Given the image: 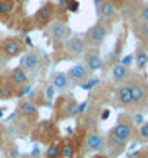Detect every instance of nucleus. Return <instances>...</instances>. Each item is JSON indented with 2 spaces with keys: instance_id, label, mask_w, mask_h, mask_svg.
Returning <instances> with one entry per match:
<instances>
[{
  "instance_id": "412c9836",
  "label": "nucleus",
  "mask_w": 148,
  "mask_h": 158,
  "mask_svg": "<svg viewBox=\"0 0 148 158\" xmlns=\"http://www.w3.org/2000/svg\"><path fill=\"white\" fill-rule=\"evenodd\" d=\"M7 80H8V82H10L12 85H14L15 88H20V87H23V85L28 83V73L18 65V67L12 68V70L8 72Z\"/></svg>"
},
{
  "instance_id": "4be33fe9",
  "label": "nucleus",
  "mask_w": 148,
  "mask_h": 158,
  "mask_svg": "<svg viewBox=\"0 0 148 158\" xmlns=\"http://www.w3.org/2000/svg\"><path fill=\"white\" fill-rule=\"evenodd\" d=\"M55 90H70V88H73V85H72L68 75H67V72H53L52 75H50V82Z\"/></svg>"
},
{
  "instance_id": "dca6fc26",
  "label": "nucleus",
  "mask_w": 148,
  "mask_h": 158,
  "mask_svg": "<svg viewBox=\"0 0 148 158\" xmlns=\"http://www.w3.org/2000/svg\"><path fill=\"white\" fill-rule=\"evenodd\" d=\"M95 10H97V17H98V20H103V22H110V23H112L113 20L117 19L118 7L112 2V0H103V2H101Z\"/></svg>"
},
{
  "instance_id": "49530a36",
  "label": "nucleus",
  "mask_w": 148,
  "mask_h": 158,
  "mask_svg": "<svg viewBox=\"0 0 148 158\" xmlns=\"http://www.w3.org/2000/svg\"><path fill=\"white\" fill-rule=\"evenodd\" d=\"M145 112H148V102H146V105H145Z\"/></svg>"
},
{
  "instance_id": "f8f14e48",
  "label": "nucleus",
  "mask_w": 148,
  "mask_h": 158,
  "mask_svg": "<svg viewBox=\"0 0 148 158\" xmlns=\"http://www.w3.org/2000/svg\"><path fill=\"white\" fill-rule=\"evenodd\" d=\"M83 65H85L92 73L98 70H103L105 67V60L101 58L100 48H93V47H88L85 55H83Z\"/></svg>"
},
{
  "instance_id": "9d476101",
  "label": "nucleus",
  "mask_w": 148,
  "mask_h": 158,
  "mask_svg": "<svg viewBox=\"0 0 148 158\" xmlns=\"http://www.w3.org/2000/svg\"><path fill=\"white\" fill-rule=\"evenodd\" d=\"M20 67L23 68L27 73H37L42 67H43V57L37 48H30L22 53L20 58Z\"/></svg>"
},
{
  "instance_id": "f3484780",
  "label": "nucleus",
  "mask_w": 148,
  "mask_h": 158,
  "mask_svg": "<svg viewBox=\"0 0 148 158\" xmlns=\"http://www.w3.org/2000/svg\"><path fill=\"white\" fill-rule=\"evenodd\" d=\"M17 113L22 118H30V120H37L39 118V105L33 100H28V98H22L18 102V106H17Z\"/></svg>"
},
{
  "instance_id": "b1692460",
  "label": "nucleus",
  "mask_w": 148,
  "mask_h": 158,
  "mask_svg": "<svg viewBox=\"0 0 148 158\" xmlns=\"http://www.w3.org/2000/svg\"><path fill=\"white\" fill-rule=\"evenodd\" d=\"M15 90L17 88L8 80H2V83H0V100L7 102V100L15 98Z\"/></svg>"
},
{
  "instance_id": "79ce46f5",
  "label": "nucleus",
  "mask_w": 148,
  "mask_h": 158,
  "mask_svg": "<svg viewBox=\"0 0 148 158\" xmlns=\"http://www.w3.org/2000/svg\"><path fill=\"white\" fill-rule=\"evenodd\" d=\"M18 158H35V156H33L32 153H25V155H20Z\"/></svg>"
},
{
  "instance_id": "7c9ffc66",
  "label": "nucleus",
  "mask_w": 148,
  "mask_h": 158,
  "mask_svg": "<svg viewBox=\"0 0 148 158\" xmlns=\"http://www.w3.org/2000/svg\"><path fill=\"white\" fill-rule=\"evenodd\" d=\"M135 15H137L140 20L148 23V3H143L140 8H137V10H135Z\"/></svg>"
},
{
  "instance_id": "de8ad7c7",
  "label": "nucleus",
  "mask_w": 148,
  "mask_h": 158,
  "mask_svg": "<svg viewBox=\"0 0 148 158\" xmlns=\"http://www.w3.org/2000/svg\"><path fill=\"white\" fill-rule=\"evenodd\" d=\"M77 158H87V156H82V155H80V156H77Z\"/></svg>"
},
{
  "instance_id": "ea45409f",
  "label": "nucleus",
  "mask_w": 148,
  "mask_h": 158,
  "mask_svg": "<svg viewBox=\"0 0 148 158\" xmlns=\"http://www.w3.org/2000/svg\"><path fill=\"white\" fill-rule=\"evenodd\" d=\"M92 158H110V156L107 155V153H95Z\"/></svg>"
},
{
  "instance_id": "393cba45",
  "label": "nucleus",
  "mask_w": 148,
  "mask_h": 158,
  "mask_svg": "<svg viewBox=\"0 0 148 158\" xmlns=\"http://www.w3.org/2000/svg\"><path fill=\"white\" fill-rule=\"evenodd\" d=\"M15 0H0V19H8L15 12Z\"/></svg>"
},
{
  "instance_id": "423d86ee",
  "label": "nucleus",
  "mask_w": 148,
  "mask_h": 158,
  "mask_svg": "<svg viewBox=\"0 0 148 158\" xmlns=\"http://www.w3.org/2000/svg\"><path fill=\"white\" fill-rule=\"evenodd\" d=\"M77 106L78 102L73 95H62L55 102V112H57L58 120H67V118L77 117Z\"/></svg>"
},
{
  "instance_id": "a19ab883",
  "label": "nucleus",
  "mask_w": 148,
  "mask_h": 158,
  "mask_svg": "<svg viewBox=\"0 0 148 158\" xmlns=\"http://www.w3.org/2000/svg\"><path fill=\"white\" fill-rule=\"evenodd\" d=\"M142 0H125V5L128 3V5H137V3H140Z\"/></svg>"
},
{
  "instance_id": "2f4dec72",
  "label": "nucleus",
  "mask_w": 148,
  "mask_h": 158,
  "mask_svg": "<svg viewBox=\"0 0 148 158\" xmlns=\"http://www.w3.org/2000/svg\"><path fill=\"white\" fill-rule=\"evenodd\" d=\"M30 90H32V87L28 83L23 85V87H20V88H17L15 90V98H20V100H22V98H25L28 93H30Z\"/></svg>"
},
{
  "instance_id": "cd10ccee",
  "label": "nucleus",
  "mask_w": 148,
  "mask_h": 158,
  "mask_svg": "<svg viewBox=\"0 0 148 158\" xmlns=\"http://www.w3.org/2000/svg\"><path fill=\"white\" fill-rule=\"evenodd\" d=\"M100 82H101V80L98 78V77H93V75H90V77H88V80H87V82L83 83V85H80V87H82L83 90L90 92V90H93L95 87H98V85H100Z\"/></svg>"
},
{
  "instance_id": "c03bdc74",
  "label": "nucleus",
  "mask_w": 148,
  "mask_h": 158,
  "mask_svg": "<svg viewBox=\"0 0 148 158\" xmlns=\"http://www.w3.org/2000/svg\"><path fill=\"white\" fill-rule=\"evenodd\" d=\"M60 2H62V3H65V5L68 7V3H72V2H73V0H60Z\"/></svg>"
},
{
  "instance_id": "a878e982",
  "label": "nucleus",
  "mask_w": 148,
  "mask_h": 158,
  "mask_svg": "<svg viewBox=\"0 0 148 158\" xmlns=\"http://www.w3.org/2000/svg\"><path fill=\"white\" fill-rule=\"evenodd\" d=\"M43 158H62L60 142H52L50 145H47V150H45Z\"/></svg>"
},
{
  "instance_id": "5701e85b",
  "label": "nucleus",
  "mask_w": 148,
  "mask_h": 158,
  "mask_svg": "<svg viewBox=\"0 0 148 158\" xmlns=\"http://www.w3.org/2000/svg\"><path fill=\"white\" fill-rule=\"evenodd\" d=\"M60 153H62V158H77L78 145L73 136H65L60 142Z\"/></svg>"
},
{
  "instance_id": "6ab92c4d",
  "label": "nucleus",
  "mask_w": 148,
  "mask_h": 158,
  "mask_svg": "<svg viewBox=\"0 0 148 158\" xmlns=\"http://www.w3.org/2000/svg\"><path fill=\"white\" fill-rule=\"evenodd\" d=\"M112 82L115 85H121V83H126L130 80V77H132V70H130L128 67H125L123 63H115L112 68Z\"/></svg>"
},
{
  "instance_id": "4468645a",
  "label": "nucleus",
  "mask_w": 148,
  "mask_h": 158,
  "mask_svg": "<svg viewBox=\"0 0 148 158\" xmlns=\"http://www.w3.org/2000/svg\"><path fill=\"white\" fill-rule=\"evenodd\" d=\"M115 102L120 108L123 110H132L133 106V98H132V88H130V83H121L117 85L115 88Z\"/></svg>"
},
{
  "instance_id": "8fccbe9b",
  "label": "nucleus",
  "mask_w": 148,
  "mask_h": 158,
  "mask_svg": "<svg viewBox=\"0 0 148 158\" xmlns=\"http://www.w3.org/2000/svg\"><path fill=\"white\" fill-rule=\"evenodd\" d=\"M37 158H43V156H37Z\"/></svg>"
},
{
  "instance_id": "473e14b6",
  "label": "nucleus",
  "mask_w": 148,
  "mask_h": 158,
  "mask_svg": "<svg viewBox=\"0 0 148 158\" xmlns=\"http://www.w3.org/2000/svg\"><path fill=\"white\" fill-rule=\"evenodd\" d=\"M88 110V100H83V102H78V106H77V117L83 115Z\"/></svg>"
},
{
  "instance_id": "f257e3e1",
  "label": "nucleus",
  "mask_w": 148,
  "mask_h": 158,
  "mask_svg": "<svg viewBox=\"0 0 148 158\" xmlns=\"http://www.w3.org/2000/svg\"><path fill=\"white\" fill-rule=\"evenodd\" d=\"M135 138V127L128 115H121L118 117V122L115 123V127H112V130L105 136V153L110 158H117L118 155H121L126 150V145L130 143V140Z\"/></svg>"
},
{
  "instance_id": "37998d69",
  "label": "nucleus",
  "mask_w": 148,
  "mask_h": 158,
  "mask_svg": "<svg viewBox=\"0 0 148 158\" xmlns=\"http://www.w3.org/2000/svg\"><path fill=\"white\" fill-rule=\"evenodd\" d=\"M101 2H103V0H93V5H95V8H97V7H98V5H100V3H101Z\"/></svg>"
},
{
  "instance_id": "f704fd0d",
  "label": "nucleus",
  "mask_w": 148,
  "mask_h": 158,
  "mask_svg": "<svg viewBox=\"0 0 148 158\" xmlns=\"http://www.w3.org/2000/svg\"><path fill=\"white\" fill-rule=\"evenodd\" d=\"M130 158H148V148H143V150L133 153V155L130 156Z\"/></svg>"
},
{
  "instance_id": "f03ea898",
  "label": "nucleus",
  "mask_w": 148,
  "mask_h": 158,
  "mask_svg": "<svg viewBox=\"0 0 148 158\" xmlns=\"http://www.w3.org/2000/svg\"><path fill=\"white\" fill-rule=\"evenodd\" d=\"M110 32H112V23L110 22H103V20H97L90 28L85 32V38L88 47H93V48H100L105 44V40L108 38Z\"/></svg>"
},
{
  "instance_id": "c756f323",
  "label": "nucleus",
  "mask_w": 148,
  "mask_h": 158,
  "mask_svg": "<svg viewBox=\"0 0 148 158\" xmlns=\"http://www.w3.org/2000/svg\"><path fill=\"white\" fill-rule=\"evenodd\" d=\"M130 120H132V123H133L135 128H138L140 125H143V123L146 122L143 112H135V113H132V115H130Z\"/></svg>"
},
{
  "instance_id": "6e6552de",
  "label": "nucleus",
  "mask_w": 148,
  "mask_h": 158,
  "mask_svg": "<svg viewBox=\"0 0 148 158\" xmlns=\"http://www.w3.org/2000/svg\"><path fill=\"white\" fill-rule=\"evenodd\" d=\"M65 58L67 60H77V58L83 57L88 48L85 38H83L82 35H77V33H72V37L68 38V40L65 42Z\"/></svg>"
},
{
  "instance_id": "ddd939ff",
  "label": "nucleus",
  "mask_w": 148,
  "mask_h": 158,
  "mask_svg": "<svg viewBox=\"0 0 148 158\" xmlns=\"http://www.w3.org/2000/svg\"><path fill=\"white\" fill-rule=\"evenodd\" d=\"M125 38H126V33L125 32H120L117 37V42L115 45H113V48L110 50V53L107 55V58H105V67L103 68H112L115 63H118L121 60V57H123V47H125Z\"/></svg>"
},
{
  "instance_id": "bb28decb",
  "label": "nucleus",
  "mask_w": 148,
  "mask_h": 158,
  "mask_svg": "<svg viewBox=\"0 0 148 158\" xmlns=\"http://www.w3.org/2000/svg\"><path fill=\"white\" fill-rule=\"evenodd\" d=\"M135 138L140 143H148V122H145L138 128H135Z\"/></svg>"
},
{
  "instance_id": "4c0bfd02",
  "label": "nucleus",
  "mask_w": 148,
  "mask_h": 158,
  "mask_svg": "<svg viewBox=\"0 0 148 158\" xmlns=\"http://www.w3.org/2000/svg\"><path fill=\"white\" fill-rule=\"evenodd\" d=\"M3 147V127L0 125V150H2Z\"/></svg>"
},
{
  "instance_id": "72a5a7b5",
  "label": "nucleus",
  "mask_w": 148,
  "mask_h": 158,
  "mask_svg": "<svg viewBox=\"0 0 148 158\" xmlns=\"http://www.w3.org/2000/svg\"><path fill=\"white\" fill-rule=\"evenodd\" d=\"M133 62H135V58H133V53H130V55H125V57H121V60H120V63H123L125 67H132L133 65Z\"/></svg>"
},
{
  "instance_id": "a18cd8bd",
  "label": "nucleus",
  "mask_w": 148,
  "mask_h": 158,
  "mask_svg": "<svg viewBox=\"0 0 148 158\" xmlns=\"http://www.w3.org/2000/svg\"><path fill=\"white\" fill-rule=\"evenodd\" d=\"M3 113H5V110H3V108H0V118L3 117Z\"/></svg>"
},
{
  "instance_id": "1a4fd4ad",
  "label": "nucleus",
  "mask_w": 148,
  "mask_h": 158,
  "mask_svg": "<svg viewBox=\"0 0 148 158\" xmlns=\"http://www.w3.org/2000/svg\"><path fill=\"white\" fill-rule=\"evenodd\" d=\"M47 33L52 38L53 44H57V45H62V44L65 45V42L72 37V30L65 20H55V22H52L47 27Z\"/></svg>"
},
{
  "instance_id": "e433bc0d",
  "label": "nucleus",
  "mask_w": 148,
  "mask_h": 158,
  "mask_svg": "<svg viewBox=\"0 0 148 158\" xmlns=\"http://www.w3.org/2000/svg\"><path fill=\"white\" fill-rule=\"evenodd\" d=\"M78 7H80V3L77 2V0H73L72 3H68V12H72V14H77Z\"/></svg>"
},
{
  "instance_id": "7ed1b4c3",
  "label": "nucleus",
  "mask_w": 148,
  "mask_h": 158,
  "mask_svg": "<svg viewBox=\"0 0 148 158\" xmlns=\"http://www.w3.org/2000/svg\"><path fill=\"white\" fill-rule=\"evenodd\" d=\"M58 136H60V131H58L57 123H55V120H50V118L48 120L39 122L32 131V140L40 142L43 145H50L52 142H58Z\"/></svg>"
},
{
  "instance_id": "09e8293b",
  "label": "nucleus",
  "mask_w": 148,
  "mask_h": 158,
  "mask_svg": "<svg viewBox=\"0 0 148 158\" xmlns=\"http://www.w3.org/2000/svg\"><path fill=\"white\" fill-rule=\"evenodd\" d=\"M0 83H2V77H0Z\"/></svg>"
},
{
  "instance_id": "58836bf2",
  "label": "nucleus",
  "mask_w": 148,
  "mask_h": 158,
  "mask_svg": "<svg viewBox=\"0 0 148 158\" xmlns=\"http://www.w3.org/2000/svg\"><path fill=\"white\" fill-rule=\"evenodd\" d=\"M112 2L115 3V5H117L118 8H121V7L125 5V0H112Z\"/></svg>"
},
{
  "instance_id": "0eeeda50",
  "label": "nucleus",
  "mask_w": 148,
  "mask_h": 158,
  "mask_svg": "<svg viewBox=\"0 0 148 158\" xmlns=\"http://www.w3.org/2000/svg\"><path fill=\"white\" fill-rule=\"evenodd\" d=\"M55 14H57V5L53 2H45L33 15V27L39 28V30L47 28L53 22Z\"/></svg>"
},
{
  "instance_id": "2eb2a0df",
  "label": "nucleus",
  "mask_w": 148,
  "mask_h": 158,
  "mask_svg": "<svg viewBox=\"0 0 148 158\" xmlns=\"http://www.w3.org/2000/svg\"><path fill=\"white\" fill-rule=\"evenodd\" d=\"M67 75H68V78H70V82L73 87H80V85H83L88 80V77L92 75V72L88 70L83 63H75V65L67 72Z\"/></svg>"
},
{
  "instance_id": "c85d7f7f",
  "label": "nucleus",
  "mask_w": 148,
  "mask_h": 158,
  "mask_svg": "<svg viewBox=\"0 0 148 158\" xmlns=\"http://www.w3.org/2000/svg\"><path fill=\"white\" fill-rule=\"evenodd\" d=\"M43 97H45V100L48 102V103H52V102L55 100V95H57V90H55V87L52 83H47V87L43 88Z\"/></svg>"
},
{
  "instance_id": "a211bd4d",
  "label": "nucleus",
  "mask_w": 148,
  "mask_h": 158,
  "mask_svg": "<svg viewBox=\"0 0 148 158\" xmlns=\"http://www.w3.org/2000/svg\"><path fill=\"white\" fill-rule=\"evenodd\" d=\"M130 28H132L133 35L142 42V44H146L148 45V23L140 20L137 15H132L130 17Z\"/></svg>"
},
{
  "instance_id": "9b49d317",
  "label": "nucleus",
  "mask_w": 148,
  "mask_h": 158,
  "mask_svg": "<svg viewBox=\"0 0 148 158\" xmlns=\"http://www.w3.org/2000/svg\"><path fill=\"white\" fill-rule=\"evenodd\" d=\"M23 52H25V44H23L22 38H18V37H7L5 40L0 44V53H2L7 60L20 57Z\"/></svg>"
},
{
  "instance_id": "20e7f679",
  "label": "nucleus",
  "mask_w": 148,
  "mask_h": 158,
  "mask_svg": "<svg viewBox=\"0 0 148 158\" xmlns=\"http://www.w3.org/2000/svg\"><path fill=\"white\" fill-rule=\"evenodd\" d=\"M105 148H107L105 135L101 133V130H98V128H93V130L85 133L82 148H80V155L85 156L87 153H92V155H95V153H105Z\"/></svg>"
},
{
  "instance_id": "c9c22d12",
  "label": "nucleus",
  "mask_w": 148,
  "mask_h": 158,
  "mask_svg": "<svg viewBox=\"0 0 148 158\" xmlns=\"http://www.w3.org/2000/svg\"><path fill=\"white\" fill-rule=\"evenodd\" d=\"M110 115H112V112H110V108H103V110H101V113H100V118H98V120H101V122L108 120V118H110Z\"/></svg>"
},
{
  "instance_id": "aec40b11",
  "label": "nucleus",
  "mask_w": 148,
  "mask_h": 158,
  "mask_svg": "<svg viewBox=\"0 0 148 158\" xmlns=\"http://www.w3.org/2000/svg\"><path fill=\"white\" fill-rule=\"evenodd\" d=\"M133 58H135V67H137L138 72L146 70V67H148V45L140 42V44L135 47Z\"/></svg>"
},
{
  "instance_id": "39448f33",
  "label": "nucleus",
  "mask_w": 148,
  "mask_h": 158,
  "mask_svg": "<svg viewBox=\"0 0 148 158\" xmlns=\"http://www.w3.org/2000/svg\"><path fill=\"white\" fill-rule=\"evenodd\" d=\"M130 88H132V98H133V106L145 110V105L148 102V82L143 80L140 75L132 73L128 80ZM132 106V108H133Z\"/></svg>"
}]
</instances>
